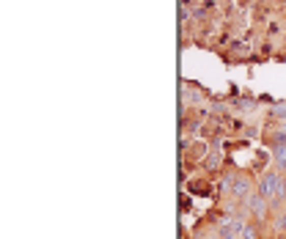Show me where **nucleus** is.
<instances>
[{"label": "nucleus", "mask_w": 286, "mask_h": 239, "mask_svg": "<svg viewBox=\"0 0 286 239\" xmlns=\"http://www.w3.org/2000/svg\"><path fill=\"white\" fill-rule=\"evenodd\" d=\"M215 97L212 88H207L204 83H198V80H190V77H182L179 80V102L187 107H204L209 105Z\"/></svg>", "instance_id": "nucleus-1"}, {"label": "nucleus", "mask_w": 286, "mask_h": 239, "mask_svg": "<svg viewBox=\"0 0 286 239\" xmlns=\"http://www.w3.org/2000/svg\"><path fill=\"white\" fill-rule=\"evenodd\" d=\"M256 193L264 195L267 201H272V198H283V173H278L275 168H267L256 179ZM283 201H286V198H283Z\"/></svg>", "instance_id": "nucleus-2"}, {"label": "nucleus", "mask_w": 286, "mask_h": 239, "mask_svg": "<svg viewBox=\"0 0 286 239\" xmlns=\"http://www.w3.org/2000/svg\"><path fill=\"white\" fill-rule=\"evenodd\" d=\"M182 190H187L193 198H209V201H217V182L209 179V176H190V179L182 184Z\"/></svg>", "instance_id": "nucleus-3"}, {"label": "nucleus", "mask_w": 286, "mask_h": 239, "mask_svg": "<svg viewBox=\"0 0 286 239\" xmlns=\"http://www.w3.org/2000/svg\"><path fill=\"white\" fill-rule=\"evenodd\" d=\"M245 223H248V217H242L240 212H226V215L220 217V223H217V236L220 239H237L242 234V228H245Z\"/></svg>", "instance_id": "nucleus-4"}, {"label": "nucleus", "mask_w": 286, "mask_h": 239, "mask_svg": "<svg viewBox=\"0 0 286 239\" xmlns=\"http://www.w3.org/2000/svg\"><path fill=\"white\" fill-rule=\"evenodd\" d=\"M250 193H256V179L248 176V173H242V170H237L234 182H231V187H228V198H234L237 203H242Z\"/></svg>", "instance_id": "nucleus-5"}, {"label": "nucleus", "mask_w": 286, "mask_h": 239, "mask_svg": "<svg viewBox=\"0 0 286 239\" xmlns=\"http://www.w3.org/2000/svg\"><path fill=\"white\" fill-rule=\"evenodd\" d=\"M201 173L204 176H209V179H220V173L223 170H226V152H223V148H212V152L207 154V160L201 162Z\"/></svg>", "instance_id": "nucleus-6"}, {"label": "nucleus", "mask_w": 286, "mask_h": 239, "mask_svg": "<svg viewBox=\"0 0 286 239\" xmlns=\"http://www.w3.org/2000/svg\"><path fill=\"white\" fill-rule=\"evenodd\" d=\"M267 231H272L275 236H286V209L283 212H275L272 215V220L267 225Z\"/></svg>", "instance_id": "nucleus-7"}, {"label": "nucleus", "mask_w": 286, "mask_h": 239, "mask_svg": "<svg viewBox=\"0 0 286 239\" xmlns=\"http://www.w3.org/2000/svg\"><path fill=\"white\" fill-rule=\"evenodd\" d=\"M256 52H259V55H262V58H264V61H267V64H270V61H272V55H275V52H278V44L272 42V39H267V36H264V42L256 47Z\"/></svg>", "instance_id": "nucleus-8"}, {"label": "nucleus", "mask_w": 286, "mask_h": 239, "mask_svg": "<svg viewBox=\"0 0 286 239\" xmlns=\"http://www.w3.org/2000/svg\"><path fill=\"white\" fill-rule=\"evenodd\" d=\"M272 168H275L278 173H286V146L272 148Z\"/></svg>", "instance_id": "nucleus-9"}, {"label": "nucleus", "mask_w": 286, "mask_h": 239, "mask_svg": "<svg viewBox=\"0 0 286 239\" xmlns=\"http://www.w3.org/2000/svg\"><path fill=\"white\" fill-rule=\"evenodd\" d=\"M193 212V195L187 193V190H182L179 193V217H185Z\"/></svg>", "instance_id": "nucleus-10"}, {"label": "nucleus", "mask_w": 286, "mask_h": 239, "mask_svg": "<svg viewBox=\"0 0 286 239\" xmlns=\"http://www.w3.org/2000/svg\"><path fill=\"white\" fill-rule=\"evenodd\" d=\"M240 97H242V88H240V83L228 80V83H226V99H228V102H234V99H240Z\"/></svg>", "instance_id": "nucleus-11"}, {"label": "nucleus", "mask_w": 286, "mask_h": 239, "mask_svg": "<svg viewBox=\"0 0 286 239\" xmlns=\"http://www.w3.org/2000/svg\"><path fill=\"white\" fill-rule=\"evenodd\" d=\"M256 99H259V105H267V107H272V105L278 102L272 94H256Z\"/></svg>", "instance_id": "nucleus-12"}, {"label": "nucleus", "mask_w": 286, "mask_h": 239, "mask_svg": "<svg viewBox=\"0 0 286 239\" xmlns=\"http://www.w3.org/2000/svg\"><path fill=\"white\" fill-rule=\"evenodd\" d=\"M272 64H286V52H283V50H278L275 55H272Z\"/></svg>", "instance_id": "nucleus-13"}, {"label": "nucleus", "mask_w": 286, "mask_h": 239, "mask_svg": "<svg viewBox=\"0 0 286 239\" xmlns=\"http://www.w3.org/2000/svg\"><path fill=\"white\" fill-rule=\"evenodd\" d=\"M201 0H179V6H185V9H193V6H198Z\"/></svg>", "instance_id": "nucleus-14"}, {"label": "nucleus", "mask_w": 286, "mask_h": 239, "mask_svg": "<svg viewBox=\"0 0 286 239\" xmlns=\"http://www.w3.org/2000/svg\"><path fill=\"white\" fill-rule=\"evenodd\" d=\"M283 198H286V173H283Z\"/></svg>", "instance_id": "nucleus-15"}, {"label": "nucleus", "mask_w": 286, "mask_h": 239, "mask_svg": "<svg viewBox=\"0 0 286 239\" xmlns=\"http://www.w3.org/2000/svg\"><path fill=\"white\" fill-rule=\"evenodd\" d=\"M281 239H286V236H281Z\"/></svg>", "instance_id": "nucleus-16"}, {"label": "nucleus", "mask_w": 286, "mask_h": 239, "mask_svg": "<svg viewBox=\"0 0 286 239\" xmlns=\"http://www.w3.org/2000/svg\"><path fill=\"white\" fill-rule=\"evenodd\" d=\"M283 209H286V206H283Z\"/></svg>", "instance_id": "nucleus-17"}]
</instances>
